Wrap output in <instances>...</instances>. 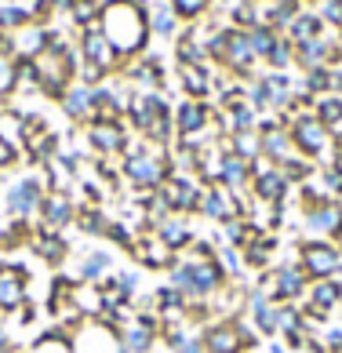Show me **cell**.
<instances>
[{
	"mask_svg": "<svg viewBox=\"0 0 342 353\" xmlns=\"http://www.w3.org/2000/svg\"><path fill=\"white\" fill-rule=\"evenodd\" d=\"M212 124H215V113L208 110V102H201V99L182 102L179 113H175V132L179 135H204Z\"/></svg>",
	"mask_w": 342,
	"mask_h": 353,
	"instance_id": "ffe728a7",
	"label": "cell"
},
{
	"mask_svg": "<svg viewBox=\"0 0 342 353\" xmlns=\"http://www.w3.org/2000/svg\"><path fill=\"white\" fill-rule=\"evenodd\" d=\"M302 230H306V241L342 244V201L328 197L317 208H306V212H302Z\"/></svg>",
	"mask_w": 342,
	"mask_h": 353,
	"instance_id": "ba28073f",
	"label": "cell"
},
{
	"mask_svg": "<svg viewBox=\"0 0 342 353\" xmlns=\"http://www.w3.org/2000/svg\"><path fill=\"white\" fill-rule=\"evenodd\" d=\"M171 175V150L153 146L150 153L131 157V161H121V179L131 190H161Z\"/></svg>",
	"mask_w": 342,
	"mask_h": 353,
	"instance_id": "3957f363",
	"label": "cell"
},
{
	"mask_svg": "<svg viewBox=\"0 0 342 353\" xmlns=\"http://www.w3.org/2000/svg\"><path fill=\"white\" fill-rule=\"evenodd\" d=\"M30 248H33V255H37V259H44V263H48V266H55V270L70 263V241H66L59 230L37 226Z\"/></svg>",
	"mask_w": 342,
	"mask_h": 353,
	"instance_id": "e0dca14e",
	"label": "cell"
},
{
	"mask_svg": "<svg viewBox=\"0 0 342 353\" xmlns=\"http://www.w3.org/2000/svg\"><path fill=\"white\" fill-rule=\"evenodd\" d=\"M302 306H310V310H317V313H335V310L342 306V281H339V277L310 281Z\"/></svg>",
	"mask_w": 342,
	"mask_h": 353,
	"instance_id": "7402d4cb",
	"label": "cell"
},
{
	"mask_svg": "<svg viewBox=\"0 0 342 353\" xmlns=\"http://www.w3.org/2000/svg\"><path fill=\"white\" fill-rule=\"evenodd\" d=\"M88 142L99 157H113L124 150L128 142V128L121 121H91L88 124Z\"/></svg>",
	"mask_w": 342,
	"mask_h": 353,
	"instance_id": "d6986e66",
	"label": "cell"
},
{
	"mask_svg": "<svg viewBox=\"0 0 342 353\" xmlns=\"http://www.w3.org/2000/svg\"><path fill=\"white\" fill-rule=\"evenodd\" d=\"M292 193H295V186L288 182V175L281 172L277 164L262 161V157H259V161H252V201L284 208Z\"/></svg>",
	"mask_w": 342,
	"mask_h": 353,
	"instance_id": "8992f818",
	"label": "cell"
},
{
	"mask_svg": "<svg viewBox=\"0 0 342 353\" xmlns=\"http://www.w3.org/2000/svg\"><path fill=\"white\" fill-rule=\"evenodd\" d=\"M204 8H208V0H171V11L182 19H197Z\"/></svg>",
	"mask_w": 342,
	"mask_h": 353,
	"instance_id": "f35d334b",
	"label": "cell"
},
{
	"mask_svg": "<svg viewBox=\"0 0 342 353\" xmlns=\"http://www.w3.org/2000/svg\"><path fill=\"white\" fill-rule=\"evenodd\" d=\"M219 186H226L230 193L252 190V164L241 161V157H233V153H226V161H222V172H219Z\"/></svg>",
	"mask_w": 342,
	"mask_h": 353,
	"instance_id": "484cf974",
	"label": "cell"
},
{
	"mask_svg": "<svg viewBox=\"0 0 342 353\" xmlns=\"http://www.w3.org/2000/svg\"><path fill=\"white\" fill-rule=\"evenodd\" d=\"M248 201L244 193H230L226 186H204V201H201V215L208 222H215V226H222V222L230 219H244L248 215Z\"/></svg>",
	"mask_w": 342,
	"mask_h": 353,
	"instance_id": "7c38bea8",
	"label": "cell"
},
{
	"mask_svg": "<svg viewBox=\"0 0 342 353\" xmlns=\"http://www.w3.org/2000/svg\"><path fill=\"white\" fill-rule=\"evenodd\" d=\"M70 350L73 353H128L117 328H110L106 321H84L81 328L70 335Z\"/></svg>",
	"mask_w": 342,
	"mask_h": 353,
	"instance_id": "30bf717a",
	"label": "cell"
},
{
	"mask_svg": "<svg viewBox=\"0 0 342 353\" xmlns=\"http://www.w3.org/2000/svg\"><path fill=\"white\" fill-rule=\"evenodd\" d=\"M0 335H4V324H0Z\"/></svg>",
	"mask_w": 342,
	"mask_h": 353,
	"instance_id": "f6af8a7d",
	"label": "cell"
},
{
	"mask_svg": "<svg viewBox=\"0 0 342 353\" xmlns=\"http://www.w3.org/2000/svg\"><path fill=\"white\" fill-rule=\"evenodd\" d=\"M313 179H317V186L328 193V197H339L342 201V168L339 164H324Z\"/></svg>",
	"mask_w": 342,
	"mask_h": 353,
	"instance_id": "d590c367",
	"label": "cell"
},
{
	"mask_svg": "<svg viewBox=\"0 0 342 353\" xmlns=\"http://www.w3.org/2000/svg\"><path fill=\"white\" fill-rule=\"evenodd\" d=\"M131 259H135V266L139 270H150V273H168L171 266L179 263V255L171 252V248L157 237V233H139V241L135 248H131Z\"/></svg>",
	"mask_w": 342,
	"mask_h": 353,
	"instance_id": "4fadbf2b",
	"label": "cell"
},
{
	"mask_svg": "<svg viewBox=\"0 0 342 353\" xmlns=\"http://www.w3.org/2000/svg\"><path fill=\"white\" fill-rule=\"evenodd\" d=\"M62 110L70 121H91L95 117V99H91V88L88 84H73V88H66V95H62Z\"/></svg>",
	"mask_w": 342,
	"mask_h": 353,
	"instance_id": "4316f807",
	"label": "cell"
},
{
	"mask_svg": "<svg viewBox=\"0 0 342 353\" xmlns=\"http://www.w3.org/2000/svg\"><path fill=\"white\" fill-rule=\"evenodd\" d=\"M30 353H73V350H70V339H66L62 332H55V328H51L48 335H41V339H37Z\"/></svg>",
	"mask_w": 342,
	"mask_h": 353,
	"instance_id": "8d00e7d4",
	"label": "cell"
},
{
	"mask_svg": "<svg viewBox=\"0 0 342 353\" xmlns=\"http://www.w3.org/2000/svg\"><path fill=\"white\" fill-rule=\"evenodd\" d=\"M41 226L48 230H70L73 226V219H77V201H73V193H66V190H48L44 193V201H41Z\"/></svg>",
	"mask_w": 342,
	"mask_h": 353,
	"instance_id": "9a60e30c",
	"label": "cell"
},
{
	"mask_svg": "<svg viewBox=\"0 0 342 353\" xmlns=\"http://www.w3.org/2000/svg\"><path fill=\"white\" fill-rule=\"evenodd\" d=\"M255 132H259V142H262V161L281 168V164L292 161V157H299L295 142H292V132L281 128V121H266V124H259Z\"/></svg>",
	"mask_w": 342,
	"mask_h": 353,
	"instance_id": "5bb4252c",
	"label": "cell"
},
{
	"mask_svg": "<svg viewBox=\"0 0 342 353\" xmlns=\"http://www.w3.org/2000/svg\"><path fill=\"white\" fill-rule=\"evenodd\" d=\"M226 142V150L233 157H241V161H259L262 157V142H259V132H241V135H230V139H222Z\"/></svg>",
	"mask_w": 342,
	"mask_h": 353,
	"instance_id": "4dcf8cb0",
	"label": "cell"
},
{
	"mask_svg": "<svg viewBox=\"0 0 342 353\" xmlns=\"http://www.w3.org/2000/svg\"><path fill=\"white\" fill-rule=\"evenodd\" d=\"M22 22H26L22 8H0V30H19Z\"/></svg>",
	"mask_w": 342,
	"mask_h": 353,
	"instance_id": "60d3db41",
	"label": "cell"
},
{
	"mask_svg": "<svg viewBox=\"0 0 342 353\" xmlns=\"http://www.w3.org/2000/svg\"><path fill=\"white\" fill-rule=\"evenodd\" d=\"M113 281L121 284L124 292H128V299L135 303V299H139V288H142V273H139V270H113Z\"/></svg>",
	"mask_w": 342,
	"mask_h": 353,
	"instance_id": "74e56055",
	"label": "cell"
},
{
	"mask_svg": "<svg viewBox=\"0 0 342 353\" xmlns=\"http://www.w3.org/2000/svg\"><path fill=\"white\" fill-rule=\"evenodd\" d=\"M48 193V182L41 175H26L19 182H11L8 193H4V212L11 219H33L41 212V201Z\"/></svg>",
	"mask_w": 342,
	"mask_h": 353,
	"instance_id": "9c48e42d",
	"label": "cell"
},
{
	"mask_svg": "<svg viewBox=\"0 0 342 353\" xmlns=\"http://www.w3.org/2000/svg\"><path fill=\"white\" fill-rule=\"evenodd\" d=\"M19 157H22V150L8 146V142L0 139V172H8V168H15V164H19Z\"/></svg>",
	"mask_w": 342,
	"mask_h": 353,
	"instance_id": "b9f144b4",
	"label": "cell"
},
{
	"mask_svg": "<svg viewBox=\"0 0 342 353\" xmlns=\"http://www.w3.org/2000/svg\"><path fill=\"white\" fill-rule=\"evenodd\" d=\"M168 284L179 288L186 299H212L215 292L230 284V277L222 273L215 259H197V255H179V263L168 270Z\"/></svg>",
	"mask_w": 342,
	"mask_h": 353,
	"instance_id": "6da1fadb",
	"label": "cell"
},
{
	"mask_svg": "<svg viewBox=\"0 0 342 353\" xmlns=\"http://www.w3.org/2000/svg\"><path fill=\"white\" fill-rule=\"evenodd\" d=\"M295 332H302V306L281 303L277 306V335H295Z\"/></svg>",
	"mask_w": 342,
	"mask_h": 353,
	"instance_id": "d6a6232c",
	"label": "cell"
},
{
	"mask_svg": "<svg viewBox=\"0 0 342 353\" xmlns=\"http://www.w3.org/2000/svg\"><path fill=\"white\" fill-rule=\"evenodd\" d=\"M339 48H342V33H339Z\"/></svg>",
	"mask_w": 342,
	"mask_h": 353,
	"instance_id": "ee69618b",
	"label": "cell"
},
{
	"mask_svg": "<svg viewBox=\"0 0 342 353\" xmlns=\"http://www.w3.org/2000/svg\"><path fill=\"white\" fill-rule=\"evenodd\" d=\"M153 30H157V33H161V37H168L171 30H175V11H171L168 4L153 11Z\"/></svg>",
	"mask_w": 342,
	"mask_h": 353,
	"instance_id": "ab89813d",
	"label": "cell"
},
{
	"mask_svg": "<svg viewBox=\"0 0 342 353\" xmlns=\"http://www.w3.org/2000/svg\"><path fill=\"white\" fill-rule=\"evenodd\" d=\"M73 306L84 313V321H95V317H102V288L99 284H81L77 281V288H73Z\"/></svg>",
	"mask_w": 342,
	"mask_h": 353,
	"instance_id": "f1b7e54d",
	"label": "cell"
},
{
	"mask_svg": "<svg viewBox=\"0 0 342 353\" xmlns=\"http://www.w3.org/2000/svg\"><path fill=\"white\" fill-rule=\"evenodd\" d=\"M292 132V142L302 157H310V161H328V157H335V146H332V132L317 121V113L313 110H299L295 124L288 128Z\"/></svg>",
	"mask_w": 342,
	"mask_h": 353,
	"instance_id": "277c9868",
	"label": "cell"
},
{
	"mask_svg": "<svg viewBox=\"0 0 342 353\" xmlns=\"http://www.w3.org/2000/svg\"><path fill=\"white\" fill-rule=\"evenodd\" d=\"M244 317L252 321V328L259 332V339H273V335H277V303H270L262 292H255V288H248Z\"/></svg>",
	"mask_w": 342,
	"mask_h": 353,
	"instance_id": "ac0fdd59",
	"label": "cell"
},
{
	"mask_svg": "<svg viewBox=\"0 0 342 353\" xmlns=\"http://www.w3.org/2000/svg\"><path fill=\"white\" fill-rule=\"evenodd\" d=\"M161 197L168 204V212L171 215H201V201H204V182L190 175V172H171L168 182L161 186Z\"/></svg>",
	"mask_w": 342,
	"mask_h": 353,
	"instance_id": "5b68a950",
	"label": "cell"
},
{
	"mask_svg": "<svg viewBox=\"0 0 342 353\" xmlns=\"http://www.w3.org/2000/svg\"><path fill=\"white\" fill-rule=\"evenodd\" d=\"M168 113H171L168 102L161 95H150V91H142V95H135L128 102V121H131V128H135L139 135H146L150 128L161 121V117H168Z\"/></svg>",
	"mask_w": 342,
	"mask_h": 353,
	"instance_id": "2e32d148",
	"label": "cell"
},
{
	"mask_svg": "<svg viewBox=\"0 0 342 353\" xmlns=\"http://www.w3.org/2000/svg\"><path fill=\"white\" fill-rule=\"evenodd\" d=\"M182 84H186V91L201 102H204L208 91H212V81H208V73L201 66H182Z\"/></svg>",
	"mask_w": 342,
	"mask_h": 353,
	"instance_id": "e575fe53",
	"label": "cell"
},
{
	"mask_svg": "<svg viewBox=\"0 0 342 353\" xmlns=\"http://www.w3.org/2000/svg\"><path fill=\"white\" fill-rule=\"evenodd\" d=\"M0 139H4L8 146L22 150V142H26V117L22 113H0Z\"/></svg>",
	"mask_w": 342,
	"mask_h": 353,
	"instance_id": "1f68e13d",
	"label": "cell"
},
{
	"mask_svg": "<svg viewBox=\"0 0 342 353\" xmlns=\"http://www.w3.org/2000/svg\"><path fill=\"white\" fill-rule=\"evenodd\" d=\"M102 37L110 41L117 55H131L146 44V15L135 0H113L102 11Z\"/></svg>",
	"mask_w": 342,
	"mask_h": 353,
	"instance_id": "7a4b0ae2",
	"label": "cell"
},
{
	"mask_svg": "<svg viewBox=\"0 0 342 353\" xmlns=\"http://www.w3.org/2000/svg\"><path fill=\"white\" fill-rule=\"evenodd\" d=\"M81 51H84V62H91L95 70H113L117 66V51L110 48V41L102 37L99 26H88V33H84V41H81Z\"/></svg>",
	"mask_w": 342,
	"mask_h": 353,
	"instance_id": "cb8c5ba5",
	"label": "cell"
},
{
	"mask_svg": "<svg viewBox=\"0 0 342 353\" xmlns=\"http://www.w3.org/2000/svg\"><path fill=\"white\" fill-rule=\"evenodd\" d=\"M153 233H157V237H161L175 255H186V252H190V244L197 241V230H193V222H190L186 215H168Z\"/></svg>",
	"mask_w": 342,
	"mask_h": 353,
	"instance_id": "44dd1931",
	"label": "cell"
},
{
	"mask_svg": "<svg viewBox=\"0 0 342 353\" xmlns=\"http://www.w3.org/2000/svg\"><path fill=\"white\" fill-rule=\"evenodd\" d=\"M299 266L310 281H328L342 273V248L335 241H302L299 244Z\"/></svg>",
	"mask_w": 342,
	"mask_h": 353,
	"instance_id": "52a82bcc",
	"label": "cell"
},
{
	"mask_svg": "<svg viewBox=\"0 0 342 353\" xmlns=\"http://www.w3.org/2000/svg\"><path fill=\"white\" fill-rule=\"evenodd\" d=\"M110 273H113V252L95 248V252H84V259L77 263L73 281H81V284H102Z\"/></svg>",
	"mask_w": 342,
	"mask_h": 353,
	"instance_id": "d4e9b609",
	"label": "cell"
},
{
	"mask_svg": "<svg viewBox=\"0 0 342 353\" xmlns=\"http://www.w3.org/2000/svg\"><path fill=\"white\" fill-rule=\"evenodd\" d=\"M277 233H259V237L244 248V270H252V273H262V270H270L273 263H277Z\"/></svg>",
	"mask_w": 342,
	"mask_h": 353,
	"instance_id": "603a6c76",
	"label": "cell"
},
{
	"mask_svg": "<svg viewBox=\"0 0 342 353\" xmlns=\"http://www.w3.org/2000/svg\"><path fill=\"white\" fill-rule=\"evenodd\" d=\"M77 230L84 233V237H106V230H110V215L102 212V204H77Z\"/></svg>",
	"mask_w": 342,
	"mask_h": 353,
	"instance_id": "83f0119b",
	"label": "cell"
},
{
	"mask_svg": "<svg viewBox=\"0 0 342 353\" xmlns=\"http://www.w3.org/2000/svg\"><path fill=\"white\" fill-rule=\"evenodd\" d=\"M15 321L22 324V328H33V324H37V306H33V303H26V306L15 313Z\"/></svg>",
	"mask_w": 342,
	"mask_h": 353,
	"instance_id": "7bdbcfd3",
	"label": "cell"
},
{
	"mask_svg": "<svg viewBox=\"0 0 342 353\" xmlns=\"http://www.w3.org/2000/svg\"><path fill=\"white\" fill-rule=\"evenodd\" d=\"M30 303V270L19 263H0V317H15Z\"/></svg>",
	"mask_w": 342,
	"mask_h": 353,
	"instance_id": "8fae6325",
	"label": "cell"
},
{
	"mask_svg": "<svg viewBox=\"0 0 342 353\" xmlns=\"http://www.w3.org/2000/svg\"><path fill=\"white\" fill-rule=\"evenodd\" d=\"M313 113H317V121L328 128V132H335V128L342 124V95H335V91L317 95L313 99Z\"/></svg>",
	"mask_w": 342,
	"mask_h": 353,
	"instance_id": "f546056e",
	"label": "cell"
},
{
	"mask_svg": "<svg viewBox=\"0 0 342 353\" xmlns=\"http://www.w3.org/2000/svg\"><path fill=\"white\" fill-rule=\"evenodd\" d=\"M106 241L131 255V248H135V241H139V230H135V226H128V222H121V219H113V222H110V230H106Z\"/></svg>",
	"mask_w": 342,
	"mask_h": 353,
	"instance_id": "836d02e7",
	"label": "cell"
}]
</instances>
